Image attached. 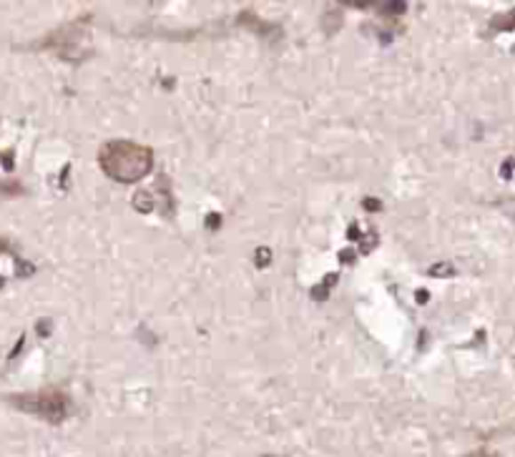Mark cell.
I'll return each instance as SVG.
<instances>
[{
	"instance_id": "1",
	"label": "cell",
	"mask_w": 515,
	"mask_h": 457,
	"mask_svg": "<svg viewBox=\"0 0 515 457\" xmlns=\"http://www.w3.org/2000/svg\"><path fill=\"white\" fill-rule=\"evenodd\" d=\"M101 169L109 173L116 181H139L143 179L149 169H151V151L146 146L131 141H116L106 143L103 151H101Z\"/></svg>"
}]
</instances>
